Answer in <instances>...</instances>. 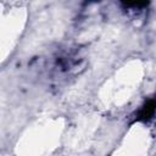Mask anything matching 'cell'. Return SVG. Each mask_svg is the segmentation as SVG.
<instances>
[{"label":"cell","mask_w":156,"mask_h":156,"mask_svg":"<svg viewBox=\"0 0 156 156\" xmlns=\"http://www.w3.org/2000/svg\"><path fill=\"white\" fill-rule=\"evenodd\" d=\"M144 76L141 61L130 60L121 66L101 87L100 100L107 108H119L128 104L140 87Z\"/></svg>","instance_id":"cell-1"},{"label":"cell","mask_w":156,"mask_h":156,"mask_svg":"<svg viewBox=\"0 0 156 156\" xmlns=\"http://www.w3.org/2000/svg\"><path fill=\"white\" fill-rule=\"evenodd\" d=\"M26 17H27L26 9L21 5L13 6L11 4L9 10H2L1 27H0L2 56L5 54V50L11 51L16 45L18 38L21 37V33L23 32L26 24Z\"/></svg>","instance_id":"cell-3"},{"label":"cell","mask_w":156,"mask_h":156,"mask_svg":"<svg viewBox=\"0 0 156 156\" xmlns=\"http://www.w3.org/2000/svg\"><path fill=\"white\" fill-rule=\"evenodd\" d=\"M151 145V135L147 126L135 122L122 139L116 154L121 155H145Z\"/></svg>","instance_id":"cell-4"},{"label":"cell","mask_w":156,"mask_h":156,"mask_svg":"<svg viewBox=\"0 0 156 156\" xmlns=\"http://www.w3.org/2000/svg\"><path fill=\"white\" fill-rule=\"evenodd\" d=\"M63 122L60 118H45L34 122L22 134L16 145V151L23 155H45L60 145Z\"/></svg>","instance_id":"cell-2"}]
</instances>
